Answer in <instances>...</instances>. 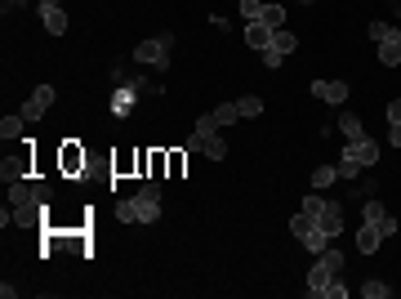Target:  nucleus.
Returning a JSON list of instances; mask_svg holds the SVG:
<instances>
[{"label": "nucleus", "instance_id": "39448f33", "mask_svg": "<svg viewBox=\"0 0 401 299\" xmlns=\"http://www.w3.org/2000/svg\"><path fill=\"white\" fill-rule=\"evenodd\" d=\"M9 205H18V210H45L50 205V188L32 183V179H18V183H9Z\"/></svg>", "mask_w": 401, "mask_h": 299}, {"label": "nucleus", "instance_id": "b1692460", "mask_svg": "<svg viewBox=\"0 0 401 299\" xmlns=\"http://www.w3.org/2000/svg\"><path fill=\"white\" fill-rule=\"evenodd\" d=\"M209 116H214V125H232V121H241V112H236V103H218Z\"/></svg>", "mask_w": 401, "mask_h": 299}, {"label": "nucleus", "instance_id": "f257e3e1", "mask_svg": "<svg viewBox=\"0 0 401 299\" xmlns=\"http://www.w3.org/2000/svg\"><path fill=\"white\" fill-rule=\"evenodd\" d=\"M183 147H187V152H205L209 161H223V156H227V143L218 138V125H214L209 112H205V116H196V130H192V138H187Z\"/></svg>", "mask_w": 401, "mask_h": 299}, {"label": "nucleus", "instance_id": "5701e85b", "mask_svg": "<svg viewBox=\"0 0 401 299\" xmlns=\"http://www.w3.org/2000/svg\"><path fill=\"white\" fill-rule=\"evenodd\" d=\"M379 63H384V68H401V41L379 45Z\"/></svg>", "mask_w": 401, "mask_h": 299}, {"label": "nucleus", "instance_id": "dca6fc26", "mask_svg": "<svg viewBox=\"0 0 401 299\" xmlns=\"http://www.w3.org/2000/svg\"><path fill=\"white\" fill-rule=\"evenodd\" d=\"M245 45H250V50H267V45H272V27H263L259 18L245 23Z\"/></svg>", "mask_w": 401, "mask_h": 299}, {"label": "nucleus", "instance_id": "c756f323", "mask_svg": "<svg viewBox=\"0 0 401 299\" xmlns=\"http://www.w3.org/2000/svg\"><path fill=\"white\" fill-rule=\"evenodd\" d=\"M334 170H339V179H361V165L348 161V156H339V165H334Z\"/></svg>", "mask_w": 401, "mask_h": 299}, {"label": "nucleus", "instance_id": "412c9836", "mask_svg": "<svg viewBox=\"0 0 401 299\" xmlns=\"http://www.w3.org/2000/svg\"><path fill=\"white\" fill-rule=\"evenodd\" d=\"M236 112H241V121L259 116V112H263V99L259 94H241V99H236Z\"/></svg>", "mask_w": 401, "mask_h": 299}, {"label": "nucleus", "instance_id": "f3484780", "mask_svg": "<svg viewBox=\"0 0 401 299\" xmlns=\"http://www.w3.org/2000/svg\"><path fill=\"white\" fill-rule=\"evenodd\" d=\"M41 18H45V32H50V36H63V32H67V9H63V5L41 9Z\"/></svg>", "mask_w": 401, "mask_h": 299}, {"label": "nucleus", "instance_id": "72a5a7b5", "mask_svg": "<svg viewBox=\"0 0 401 299\" xmlns=\"http://www.w3.org/2000/svg\"><path fill=\"white\" fill-rule=\"evenodd\" d=\"M357 197L366 201V197H375V179H366V183H357Z\"/></svg>", "mask_w": 401, "mask_h": 299}, {"label": "nucleus", "instance_id": "f704fd0d", "mask_svg": "<svg viewBox=\"0 0 401 299\" xmlns=\"http://www.w3.org/2000/svg\"><path fill=\"white\" fill-rule=\"evenodd\" d=\"M388 143H393V147H401V125H388Z\"/></svg>", "mask_w": 401, "mask_h": 299}, {"label": "nucleus", "instance_id": "473e14b6", "mask_svg": "<svg viewBox=\"0 0 401 299\" xmlns=\"http://www.w3.org/2000/svg\"><path fill=\"white\" fill-rule=\"evenodd\" d=\"M388 125H401V99L388 103Z\"/></svg>", "mask_w": 401, "mask_h": 299}, {"label": "nucleus", "instance_id": "1a4fd4ad", "mask_svg": "<svg viewBox=\"0 0 401 299\" xmlns=\"http://www.w3.org/2000/svg\"><path fill=\"white\" fill-rule=\"evenodd\" d=\"M32 156H36L32 147H23L18 156H5V161H0V179H5V183H18L27 174V165H32Z\"/></svg>", "mask_w": 401, "mask_h": 299}, {"label": "nucleus", "instance_id": "c85d7f7f", "mask_svg": "<svg viewBox=\"0 0 401 299\" xmlns=\"http://www.w3.org/2000/svg\"><path fill=\"white\" fill-rule=\"evenodd\" d=\"M317 259H321V264L330 268V273H343V255H339V250H330V246H326V250H321Z\"/></svg>", "mask_w": 401, "mask_h": 299}, {"label": "nucleus", "instance_id": "aec40b11", "mask_svg": "<svg viewBox=\"0 0 401 299\" xmlns=\"http://www.w3.org/2000/svg\"><path fill=\"white\" fill-rule=\"evenodd\" d=\"M366 36H370V41H375V45H388V41H401V32H397V27H393V23H370V27H366Z\"/></svg>", "mask_w": 401, "mask_h": 299}, {"label": "nucleus", "instance_id": "a211bd4d", "mask_svg": "<svg viewBox=\"0 0 401 299\" xmlns=\"http://www.w3.org/2000/svg\"><path fill=\"white\" fill-rule=\"evenodd\" d=\"M294 45H299V36H294V32H285V27H276V32H272V45H267V50H276L281 59H290V54H294ZM259 54H263V50H259Z\"/></svg>", "mask_w": 401, "mask_h": 299}, {"label": "nucleus", "instance_id": "2eb2a0df", "mask_svg": "<svg viewBox=\"0 0 401 299\" xmlns=\"http://www.w3.org/2000/svg\"><path fill=\"white\" fill-rule=\"evenodd\" d=\"M379 241H384V232H379L375 223H361V228H357V250H361V255H375Z\"/></svg>", "mask_w": 401, "mask_h": 299}, {"label": "nucleus", "instance_id": "f03ea898", "mask_svg": "<svg viewBox=\"0 0 401 299\" xmlns=\"http://www.w3.org/2000/svg\"><path fill=\"white\" fill-rule=\"evenodd\" d=\"M169 54H174V32H161V36H152V41L134 45V59H138L143 68H152V72H165Z\"/></svg>", "mask_w": 401, "mask_h": 299}, {"label": "nucleus", "instance_id": "7c9ffc66", "mask_svg": "<svg viewBox=\"0 0 401 299\" xmlns=\"http://www.w3.org/2000/svg\"><path fill=\"white\" fill-rule=\"evenodd\" d=\"M241 14H245V23H254L263 14V0H241Z\"/></svg>", "mask_w": 401, "mask_h": 299}, {"label": "nucleus", "instance_id": "cd10ccee", "mask_svg": "<svg viewBox=\"0 0 401 299\" xmlns=\"http://www.w3.org/2000/svg\"><path fill=\"white\" fill-rule=\"evenodd\" d=\"M388 295H393L388 282H366V286H361V299H388Z\"/></svg>", "mask_w": 401, "mask_h": 299}, {"label": "nucleus", "instance_id": "2f4dec72", "mask_svg": "<svg viewBox=\"0 0 401 299\" xmlns=\"http://www.w3.org/2000/svg\"><path fill=\"white\" fill-rule=\"evenodd\" d=\"M259 59H263V68H272V72H276V68H281V63H285V59H281V54H276V50H263Z\"/></svg>", "mask_w": 401, "mask_h": 299}, {"label": "nucleus", "instance_id": "c9c22d12", "mask_svg": "<svg viewBox=\"0 0 401 299\" xmlns=\"http://www.w3.org/2000/svg\"><path fill=\"white\" fill-rule=\"evenodd\" d=\"M50 5H63V0H41V9H50Z\"/></svg>", "mask_w": 401, "mask_h": 299}, {"label": "nucleus", "instance_id": "423d86ee", "mask_svg": "<svg viewBox=\"0 0 401 299\" xmlns=\"http://www.w3.org/2000/svg\"><path fill=\"white\" fill-rule=\"evenodd\" d=\"M134 205H138V223H156L161 219V183L147 179L138 192H134Z\"/></svg>", "mask_w": 401, "mask_h": 299}, {"label": "nucleus", "instance_id": "4c0bfd02", "mask_svg": "<svg viewBox=\"0 0 401 299\" xmlns=\"http://www.w3.org/2000/svg\"><path fill=\"white\" fill-rule=\"evenodd\" d=\"M393 5H401V0H393Z\"/></svg>", "mask_w": 401, "mask_h": 299}, {"label": "nucleus", "instance_id": "e433bc0d", "mask_svg": "<svg viewBox=\"0 0 401 299\" xmlns=\"http://www.w3.org/2000/svg\"><path fill=\"white\" fill-rule=\"evenodd\" d=\"M299 5H312V0H299Z\"/></svg>", "mask_w": 401, "mask_h": 299}, {"label": "nucleus", "instance_id": "0eeeda50", "mask_svg": "<svg viewBox=\"0 0 401 299\" xmlns=\"http://www.w3.org/2000/svg\"><path fill=\"white\" fill-rule=\"evenodd\" d=\"M50 107H54V85H41V90H32V99L23 103V112H18V116L32 125V121H41Z\"/></svg>", "mask_w": 401, "mask_h": 299}, {"label": "nucleus", "instance_id": "4be33fe9", "mask_svg": "<svg viewBox=\"0 0 401 299\" xmlns=\"http://www.w3.org/2000/svg\"><path fill=\"white\" fill-rule=\"evenodd\" d=\"M63 170H67V174L85 170V152H76V143H67V147H63Z\"/></svg>", "mask_w": 401, "mask_h": 299}, {"label": "nucleus", "instance_id": "ddd939ff", "mask_svg": "<svg viewBox=\"0 0 401 299\" xmlns=\"http://www.w3.org/2000/svg\"><path fill=\"white\" fill-rule=\"evenodd\" d=\"M317 223H321L326 237H339V232H343V205L339 201H326V210L317 214Z\"/></svg>", "mask_w": 401, "mask_h": 299}, {"label": "nucleus", "instance_id": "20e7f679", "mask_svg": "<svg viewBox=\"0 0 401 299\" xmlns=\"http://www.w3.org/2000/svg\"><path fill=\"white\" fill-rule=\"evenodd\" d=\"M290 232H294V241H303V246L312 250V255H321V250L330 246V237L321 232V223H317V214H308V210H299L290 219Z\"/></svg>", "mask_w": 401, "mask_h": 299}, {"label": "nucleus", "instance_id": "7ed1b4c3", "mask_svg": "<svg viewBox=\"0 0 401 299\" xmlns=\"http://www.w3.org/2000/svg\"><path fill=\"white\" fill-rule=\"evenodd\" d=\"M308 295L312 299H343V295H348V286L339 282V273H330V268L317 259V264L308 268Z\"/></svg>", "mask_w": 401, "mask_h": 299}, {"label": "nucleus", "instance_id": "6ab92c4d", "mask_svg": "<svg viewBox=\"0 0 401 299\" xmlns=\"http://www.w3.org/2000/svg\"><path fill=\"white\" fill-rule=\"evenodd\" d=\"M23 130H27L23 116H5V121H0V138H5V143H23Z\"/></svg>", "mask_w": 401, "mask_h": 299}, {"label": "nucleus", "instance_id": "393cba45", "mask_svg": "<svg viewBox=\"0 0 401 299\" xmlns=\"http://www.w3.org/2000/svg\"><path fill=\"white\" fill-rule=\"evenodd\" d=\"M259 23H263V27H272V32H276V27H285V9H281V5H263Z\"/></svg>", "mask_w": 401, "mask_h": 299}, {"label": "nucleus", "instance_id": "bb28decb", "mask_svg": "<svg viewBox=\"0 0 401 299\" xmlns=\"http://www.w3.org/2000/svg\"><path fill=\"white\" fill-rule=\"evenodd\" d=\"M116 223H138V205H134V197L116 201Z\"/></svg>", "mask_w": 401, "mask_h": 299}, {"label": "nucleus", "instance_id": "a878e982", "mask_svg": "<svg viewBox=\"0 0 401 299\" xmlns=\"http://www.w3.org/2000/svg\"><path fill=\"white\" fill-rule=\"evenodd\" d=\"M334 179H339V170H334V165H317V170H312V188H317V192L330 188Z\"/></svg>", "mask_w": 401, "mask_h": 299}, {"label": "nucleus", "instance_id": "9b49d317", "mask_svg": "<svg viewBox=\"0 0 401 299\" xmlns=\"http://www.w3.org/2000/svg\"><path fill=\"white\" fill-rule=\"evenodd\" d=\"M366 223H375L384 237H393V232H397V219L384 210V201H375V197H366Z\"/></svg>", "mask_w": 401, "mask_h": 299}, {"label": "nucleus", "instance_id": "f8f14e48", "mask_svg": "<svg viewBox=\"0 0 401 299\" xmlns=\"http://www.w3.org/2000/svg\"><path fill=\"white\" fill-rule=\"evenodd\" d=\"M134 103H138V90L116 85V90H112V103H107V107H112V116H121V121H125L130 112H134Z\"/></svg>", "mask_w": 401, "mask_h": 299}, {"label": "nucleus", "instance_id": "4468645a", "mask_svg": "<svg viewBox=\"0 0 401 299\" xmlns=\"http://www.w3.org/2000/svg\"><path fill=\"white\" fill-rule=\"evenodd\" d=\"M339 134L348 138V143H361V138H370V134H366V125H361V116H357V112H343V116H339Z\"/></svg>", "mask_w": 401, "mask_h": 299}, {"label": "nucleus", "instance_id": "9d476101", "mask_svg": "<svg viewBox=\"0 0 401 299\" xmlns=\"http://www.w3.org/2000/svg\"><path fill=\"white\" fill-rule=\"evenodd\" d=\"M312 94H317L321 103L343 107V103H348V81H312Z\"/></svg>", "mask_w": 401, "mask_h": 299}, {"label": "nucleus", "instance_id": "6e6552de", "mask_svg": "<svg viewBox=\"0 0 401 299\" xmlns=\"http://www.w3.org/2000/svg\"><path fill=\"white\" fill-rule=\"evenodd\" d=\"M343 156H348V161H357L361 170H366V165H375V161H379V143H375V138H361V143H343Z\"/></svg>", "mask_w": 401, "mask_h": 299}]
</instances>
